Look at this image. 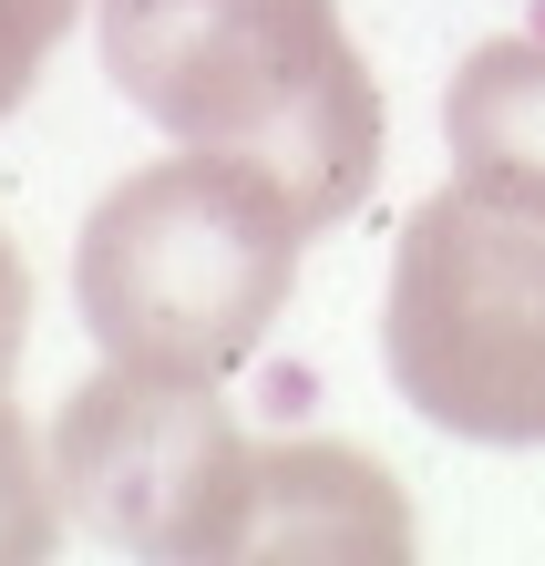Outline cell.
<instances>
[{
	"mask_svg": "<svg viewBox=\"0 0 545 566\" xmlns=\"http://www.w3.org/2000/svg\"><path fill=\"white\" fill-rule=\"evenodd\" d=\"M21 340H31V269H21V248L0 238V381H11Z\"/></svg>",
	"mask_w": 545,
	"mask_h": 566,
	"instance_id": "cell-9",
	"label": "cell"
},
{
	"mask_svg": "<svg viewBox=\"0 0 545 566\" xmlns=\"http://www.w3.org/2000/svg\"><path fill=\"white\" fill-rule=\"evenodd\" d=\"M62 474H52V453L31 443V422L0 402V566H42L62 546Z\"/></svg>",
	"mask_w": 545,
	"mask_h": 566,
	"instance_id": "cell-7",
	"label": "cell"
},
{
	"mask_svg": "<svg viewBox=\"0 0 545 566\" xmlns=\"http://www.w3.org/2000/svg\"><path fill=\"white\" fill-rule=\"evenodd\" d=\"M237 556H339V566L370 556V566H401L412 556V505L350 443H258Z\"/></svg>",
	"mask_w": 545,
	"mask_h": 566,
	"instance_id": "cell-5",
	"label": "cell"
},
{
	"mask_svg": "<svg viewBox=\"0 0 545 566\" xmlns=\"http://www.w3.org/2000/svg\"><path fill=\"white\" fill-rule=\"evenodd\" d=\"M442 135H453V165L545 176V21L504 31L463 62L453 93H442Z\"/></svg>",
	"mask_w": 545,
	"mask_h": 566,
	"instance_id": "cell-6",
	"label": "cell"
},
{
	"mask_svg": "<svg viewBox=\"0 0 545 566\" xmlns=\"http://www.w3.org/2000/svg\"><path fill=\"white\" fill-rule=\"evenodd\" d=\"M73 11L83 0H0V124L21 114L31 83H42V62H52L62 31H73Z\"/></svg>",
	"mask_w": 545,
	"mask_h": 566,
	"instance_id": "cell-8",
	"label": "cell"
},
{
	"mask_svg": "<svg viewBox=\"0 0 545 566\" xmlns=\"http://www.w3.org/2000/svg\"><path fill=\"white\" fill-rule=\"evenodd\" d=\"M52 474L83 536L124 556H165V566H217L237 556L258 443L217 402V381L104 360L52 422Z\"/></svg>",
	"mask_w": 545,
	"mask_h": 566,
	"instance_id": "cell-4",
	"label": "cell"
},
{
	"mask_svg": "<svg viewBox=\"0 0 545 566\" xmlns=\"http://www.w3.org/2000/svg\"><path fill=\"white\" fill-rule=\"evenodd\" d=\"M298 248H310V217L279 176L186 145L165 165H134L83 217L73 298H83V329L104 340V360L227 381L268 340V319L289 310Z\"/></svg>",
	"mask_w": 545,
	"mask_h": 566,
	"instance_id": "cell-2",
	"label": "cell"
},
{
	"mask_svg": "<svg viewBox=\"0 0 545 566\" xmlns=\"http://www.w3.org/2000/svg\"><path fill=\"white\" fill-rule=\"evenodd\" d=\"M104 73L176 145L279 176L310 227L381 176V83L339 0H104Z\"/></svg>",
	"mask_w": 545,
	"mask_h": 566,
	"instance_id": "cell-1",
	"label": "cell"
},
{
	"mask_svg": "<svg viewBox=\"0 0 545 566\" xmlns=\"http://www.w3.org/2000/svg\"><path fill=\"white\" fill-rule=\"evenodd\" d=\"M391 391L463 443H545V176L453 165L391 248Z\"/></svg>",
	"mask_w": 545,
	"mask_h": 566,
	"instance_id": "cell-3",
	"label": "cell"
}]
</instances>
